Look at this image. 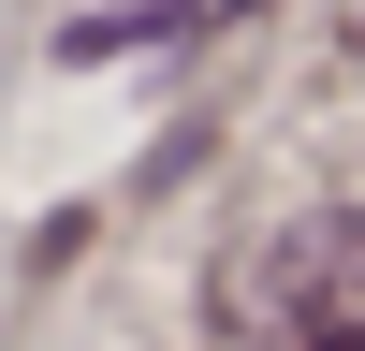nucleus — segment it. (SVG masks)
<instances>
[{"label": "nucleus", "instance_id": "nucleus-1", "mask_svg": "<svg viewBox=\"0 0 365 351\" xmlns=\"http://www.w3.org/2000/svg\"><path fill=\"white\" fill-rule=\"evenodd\" d=\"M234 337L249 351H365V205L263 234L249 278H234Z\"/></svg>", "mask_w": 365, "mask_h": 351}]
</instances>
